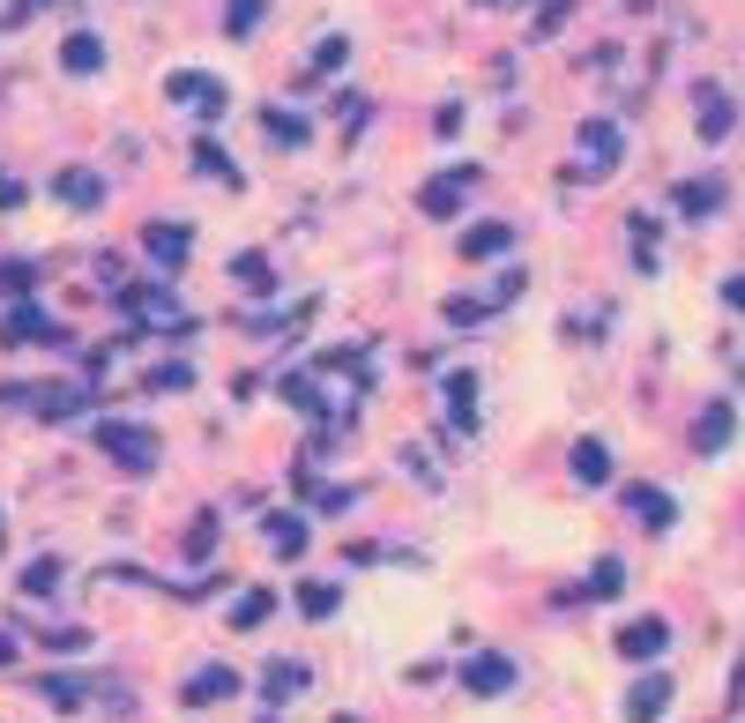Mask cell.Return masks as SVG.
Segmentation results:
<instances>
[{
	"instance_id": "35",
	"label": "cell",
	"mask_w": 745,
	"mask_h": 723,
	"mask_svg": "<svg viewBox=\"0 0 745 723\" xmlns=\"http://www.w3.org/2000/svg\"><path fill=\"white\" fill-rule=\"evenodd\" d=\"M15 202H23V179H8V171H0V210H15Z\"/></svg>"
},
{
	"instance_id": "16",
	"label": "cell",
	"mask_w": 745,
	"mask_h": 723,
	"mask_svg": "<svg viewBox=\"0 0 745 723\" xmlns=\"http://www.w3.org/2000/svg\"><path fill=\"white\" fill-rule=\"evenodd\" d=\"M678 210L686 216H716L723 210V179H686V187H678Z\"/></svg>"
},
{
	"instance_id": "20",
	"label": "cell",
	"mask_w": 745,
	"mask_h": 723,
	"mask_svg": "<svg viewBox=\"0 0 745 723\" xmlns=\"http://www.w3.org/2000/svg\"><path fill=\"white\" fill-rule=\"evenodd\" d=\"M269 545H276L284 559H298L306 553V522H298V514H269Z\"/></svg>"
},
{
	"instance_id": "27",
	"label": "cell",
	"mask_w": 745,
	"mask_h": 723,
	"mask_svg": "<svg viewBox=\"0 0 745 723\" xmlns=\"http://www.w3.org/2000/svg\"><path fill=\"white\" fill-rule=\"evenodd\" d=\"M626 590V567L619 559H596V567H589V596H619Z\"/></svg>"
},
{
	"instance_id": "6",
	"label": "cell",
	"mask_w": 745,
	"mask_h": 723,
	"mask_svg": "<svg viewBox=\"0 0 745 723\" xmlns=\"http://www.w3.org/2000/svg\"><path fill=\"white\" fill-rule=\"evenodd\" d=\"M0 343H68V329H60V321H45L38 306H15V313L0 321Z\"/></svg>"
},
{
	"instance_id": "4",
	"label": "cell",
	"mask_w": 745,
	"mask_h": 723,
	"mask_svg": "<svg viewBox=\"0 0 745 723\" xmlns=\"http://www.w3.org/2000/svg\"><path fill=\"white\" fill-rule=\"evenodd\" d=\"M470 187H477V171H470V165H448L440 179H425V187H417V210H425V216H456Z\"/></svg>"
},
{
	"instance_id": "1",
	"label": "cell",
	"mask_w": 745,
	"mask_h": 723,
	"mask_svg": "<svg viewBox=\"0 0 745 723\" xmlns=\"http://www.w3.org/2000/svg\"><path fill=\"white\" fill-rule=\"evenodd\" d=\"M97 448H105L120 470H134V477H142V470H157V432H150V426L105 418V426H97Z\"/></svg>"
},
{
	"instance_id": "12",
	"label": "cell",
	"mask_w": 745,
	"mask_h": 723,
	"mask_svg": "<svg viewBox=\"0 0 745 723\" xmlns=\"http://www.w3.org/2000/svg\"><path fill=\"white\" fill-rule=\"evenodd\" d=\"M142 247L157 254V269H179V261H187V247H194V239H187V224H150V232H142Z\"/></svg>"
},
{
	"instance_id": "7",
	"label": "cell",
	"mask_w": 745,
	"mask_h": 723,
	"mask_svg": "<svg viewBox=\"0 0 745 723\" xmlns=\"http://www.w3.org/2000/svg\"><path fill=\"white\" fill-rule=\"evenodd\" d=\"M52 194H60L68 210H97V202H105V179H97L90 165H68L60 179H52Z\"/></svg>"
},
{
	"instance_id": "23",
	"label": "cell",
	"mask_w": 745,
	"mask_h": 723,
	"mask_svg": "<svg viewBox=\"0 0 745 723\" xmlns=\"http://www.w3.org/2000/svg\"><path fill=\"white\" fill-rule=\"evenodd\" d=\"M298 686H306V664H269V679H261V694H269V701H291Z\"/></svg>"
},
{
	"instance_id": "5",
	"label": "cell",
	"mask_w": 745,
	"mask_h": 723,
	"mask_svg": "<svg viewBox=\"0 0 745 723\" xmlns=\"http://www.w3.org/2000/svg\"><path fill=\"white\" fill-rule=\"evenodd\" d=\"M232 694H239V672H232V664H202L194 679L179 686L187 709H216V701H232Z\"/></svg>"
},
{
	"instance_id": "19",
	"label": "cell",
	"mask_w": 745,
	"mask_h": 723,
	"mask_svg": "<svg viewBox=\"0 0 745 723\" xmlns=\"http://www.w3.org/2000/svg\"><path fill=\"white\" fill-rule=\"evenodd\" d=\"M575 477L581 485H604V477H612V448H604V440H581L575 448Z\"/></svg>"
},
{
	"instance_id": "33",
	"label": "cell",
	"mask_w": 745,
	"mask_h": 723,
	"mask_svg": "<svg viewBox=\"0 0 745 723\" xmlns=\"http://www.w3.org/2000/svg\"><path fill=\"white\" fill-rule=\"evenodd\" d=\"M343 60H351V45H343V38H321V45H314V68H343Z\"/></svg>"
},
{
	"instance_id": "8",
	"label": "cell",
	"mask_w": 745,
	"mask_h": 723,
	"mask_svg": "<svg viewBox=\"0 0 745 723\" xmlns=\"http://www.w3.org/2000/svg\"><path fill=\"white\" fill-rule=\"evenodd\" d=\"M462 686L493 701V694H507V686H515V664H507V656H470V664H462Z\"/></svg>"
},
{
	"instance_id": "24",
	"label": "cell",
	"mask_w": 745,
	"mask_h": 723,
	"mask_svg": "<svg viewBox=\"0 0 745 723\" xmlns=\"http://www.w3.org/2000/svg\"><path fill=\"white\" fill-rule=\"evenodd\" d=\"M269 612H276V596H269V590H247L239 604H232V627H261Z\"/></svg>"
},
{
	"instance_id": "2",
	"label": "cell",
	"mask_w": 745,
	"mask_h": 723,
	"mask_svg": "<svg viewBox=\"0 0 745 723\" xmlns=\"http://www.w3.org/2000/svg\"><path fill=\"white\" fill-rule=\"evenodd\" d=\"M575 171H581V179L619 171V128H612V120H581V134H575Z\"/></svg>"
},
{
	"instance_id": "17",
	"label": "cell",
	"mask_w": 745,
	"mask_h": 723,
	"mask_svg": "<svg viewBox=\"0 0 745 723\" xmlns=\"http://www.w3.org/2000/svg\"><path fill=\"white\" fill-rule=\"evenodd\" d=\"M723 440H731V403H708L701 426H694V448H701V455H716Z\"/></svg>"
},
{
	"instance_id": "29",
	"label": "cell",
	"mask_w": 745,
	"mask_h": 723,
	"mask_svg": "<svg viewBox=\"0 0 745 723\" xmlns=\"http://www.w3.org/2000/svg\"><path fill=\"white\" fill-rule=\"evenodd\" d=\"M232 269H239V284H247V292H269V284H276V269H269V254H239Z\"/></svg>"
},
{
	"instance_id": "18",
	"label": "cell",
	"mask_w": 745,
	"mask_h": 723,
	"mask_svg": "<svg viewBox=\"0 0 745 723\" xmlns=\"http://www.w3.org/2000/svg\"><path fill=\"white\" fill-rule=\"evenodd\" d=\"M38 418H75L83 411V388H38V395H23Z\"/></svg>"
},
{
	"instance_id": "9",
	"label": "cell",
	"mask_w": 745,
	"mask_h": 723,
	"mask_svg": "<svg viewBox=\"0 0 745 723\" xmlns=\"http://www.w3.org/2000/svg\"><path fill=\"white\" fill-rule=\"evenodd\" d=\"M663 709H671V679H663V672H649V679L626 694V716H634V723H657Z\"/></svg>"
},
{
	"instance_id": "3",
	"label": "cell",
	"mask_w": 745,
	"mask_h": 723,
	"mask_svg": "<svg viewBox=\"0 0 745 723\" xmlns=\"http://www.w3.org/2000/svg\"><path fill=\"white\" fill-rule=\"evenodd\" d=\"M165 97H172V105H187V112H202V120H216V112L232 105V90L216 83V75H202V68H179V75H165Z\"/></svg>"
},
{
	"instance_id": "14",
	"label": "cell",
	"mask_w": 745,
	"mask_h": 723,
	"mask_svg": "<svg viewBox=\"0 0 745 723\" xmlns=\"http://www.w3.org/2000/svg\"><path fill=\"white\" fill-rule=\"evenodd\" d=\"M60 68H68V75H97V68H105V45L90 38V31H75V38L60 45Z\"/></svg>"
},
{
	"instance_id": "10",
	"label": "cell",
	"mask_w": 745,
	"mask_h": 723,
	"mask_svg": "<svg viewBox=\"0 0 745 723\" xmlns=\"http://www.w3.org/2000/svg\"><path fill=\"white\" fill-rule=\"evenodd\" d=\"M507 247H515V224H470L462 232V261H493Z\"/></svg>"
},
{
	"instance_id": "25",
	"label": "cell",
	"mask_w": 745,
	"mask_h": 723,
	"mask_svg": "<svg viewBox=\"0 0 745 723\" xmlns=\"http://www.w3.org/2000/svg\"><path fill=\"white\" fill-rule=\"evenodd\" d=\"M470 395H477V381H470V374H448V418H456V426L477 418V411H470Z\"/></svg>"
},
{
	"instance_id": "15",
	"label": "cell",
	"mask_w": 745,
	"mask_h": 723,
	"mask_svg": "<svg viewBox=\"0 0 745 723\" xmlns=\"http://www.w3.org/2000/svg\"><path fill=\"white\" fill-rule=\"evenodd\" d=\"M694 120H701V142H723L738 112H731V97H723V90H701V112H694Z\"/></svg>"
},
{
	"instance_id": "22",
	"label": "cell",
	"mask_w": 745,
	"mask_h": 723,
	"mask_svg": "<svg viewBox=\"0 0 745 723\" xmlns=\"http://www.w3.org/2000/svg\"><path fill=\"white\" fill-rule=\"evenodd\" d=\"M261 128H269V142H276V150H298V142H306V120H298V112H269V120H261Z\"/></svg>"
},
{
	"instance_id": "21",
	"label": "cell",
	"mask_w": 745,
	"mask_h": 723,
	"mask_svg": "<svg viewBox=\"0 0 745 723\" xmlns=\"http://www.w3.org/2000/svg\"><path fill=\"white\" fill-rule=\"evenodd\" d=\"M335 604H343L335 582H306V590H298V612H306V619H335Z\"/></svg>"
},
{
	"instance_id": "28",
	"label": "cell",
	"mask_w": 745,
	"mask_h": 723,
	"mask_svg": "<svg viewBox=\"0 0 745 723\" xmlns=\"http://www.w3.org/2000/svg\"><path fill=\"white\" fill-rule=\"evenodd\" d=\"M194 165H202L209 179H224V187H239V165H232V157H224L216 142H202V150H194Z\"/></svg>"
},
{
	"instance_id": "36",
	"label": "cell",
	"mask_w": 745,
	"mask_h": 723,
	"mask_svg": "<svg viewBox=\"0 0 745 723\" xmlns=\"http://www.w3.org/2000/svg\"><path fill=\"white\" fill-rule=\"evenodd\" d=\"M723 306H731V313H745V276H731V284H723Z\"/></svg>"
},
{
	"instance_id": "11",
	"label": "cell",
	"mask_w": 745,
	"mask_h": 723,
	"mask_svg": "<svg viewBox=\"0 0 745 723\" xmlns=\"http://www.w3.org/2000/svg\"><path fill=\"white\" fill-rule=\"evenodd\" d=\"M663 641H671V627L663 619H634V627H619V656H663Z\"/></svg>"
},
{
	"instance_id": "30",
	"label": "cell",
	"mask_w": 745,
	"mask_h": 723,
	"mask_svg": "<svg viewBox=\"0 0 745 723\" xmlns=\"http://www.w3.org/2000/svg\"><path fill=\"white\" fill-rule=\"evenodd\" d=\"M60 590V559H38V567H23V596H52Z\"/></svg>"
},
{
	"instance_id": "13",
	"label": "cell",
	"mask_w": 745,
	"mask_h": 723,
	"mask_svg": "<svg viewBox=\"0 0 745 723\" xmlns=\"http://www.w3.org/2000/svg\"><path fill=\"white\" fill-rule=\"evenodd\" d=\"M626 508H634V522H649V530H671V493H663V485H634V493H626Z\"/></svg>"
},
{
	"instance_id": "38",
	"label": "cell",
	"mask_w": 745,
	"mask_h": 723,
	"mask_svg": "<svg viewBox=\"0 0 745 723\" xmlns=\"http://www.w3.org/2000/svg\"><path fill=\"white\" fill-rule=\"evenodd\" d=\"M0 545H8V522H0Z\"/></svg>"
},
{
	"instance_id": "34",
	"label": "cell",
	"mask_w": 745,
	"mask_h": 723,
	"mask_svg": "<svg viewBox=\"0 0 745 723\" xmlns=\"http://www.w3.org/2000/svg\"><path fill=\"white\" fill-rule=\"evenodd\" d=\"M31 276H38L31 261H8V269H0V292H31Z\"/></svg>"
},
{
	"instance_id": "26",
	"label": "cell",
	"mask_w": 745,
	"mask_h": 723,
	"mask_svg": "<svg viewBox=\"0 0 745 723\" xmlns=\"http://www.w3.org/2000/svg\"><path fill=\"white\" fill-rule=\"evenodd\" d=\"M261 8H269V0H224V31H232V38H247L253 23H261Z\"/></svg>"
},
{
	"instance_id": "31",
	"label": "cell",
	"mask_w": 745,
	"mask_h": 723,
	"mask_svg": "<svg viewBox=\"0 0 745 723\" xmlns=\"http://www.w3.org/2000/svg\"><path fill=\"white\" fill-rule=\"evenodd\" d=\"M38 694L52 701V709H75V701H83V686H75V679H38Z\"/></svg>"
},
{
	"instance_id": "32",
	"label": "cell",
	"mask_w": 745,
	"mask_h": 723,
	"mask_svg": "<svg viewBox=\"0 0 745 723\" xmlns=\"http://www.w3.org/2000/svg\"><path fill=\"white\" fill-rule=\"evenodd\" d=\"M150 388H157V395H179V388H194V374H187V366H157V374H150Z\"/></svg>"
},
{
	"instance_id": "37",
	"label": "cell",
	"mask_w": 745,
	"mask_h": 723,
	"mask_svg": "<svg viewBox=\"0 0 745 723\" xmlns=\"http://www.w3.org/2000/svg\"><path fill=\"white\" fill-rule=\"evenodd\" d=\"M31 8H45V0H23V8H15V15H31ZM15 15H8V23H15Z\"/></svg>"
}]
</instances>
